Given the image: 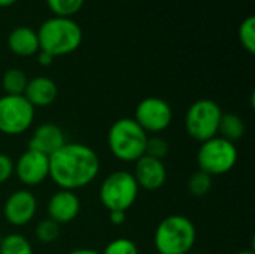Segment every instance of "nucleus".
Returning <instances> with one entry per match:
<instances>
[{
  "label": "nucleus",
  "mask_w": 255,
  "mask_h": 254,
  "mask_svg": "<svg viewBox=\"0 0 255 254\" xmlns=\"http://www.w3.org/2000/svg\"><path fill=\"white\" fill-rule=\"evenodd\" d=\"M236 254H255L253 250H244V252H239V253Z\"/></svg>",
  "instance_id": "31"
},
{
  "label": "nucleus",
  "mask_w": 255,
  "mask_h": 254,
  "mask_svg": "<svg viewBox=\"0 0 255 254\" xmlns=\"http://www.w3.org/2000/svg\"><path fill=\"white\" fill-rule=\"evenodd\" d=\"M134 163H136V168H134L133 177H134L139 189H143L148 192H155L166 184L167 171L161 160L143 156Z\"/></svg>",
  "instance_id": "13"
},
{
  "label": "nucleus",
  "mask_w": 255,
  "mask_h": 254,
  "mask_svg": "<svg viewBox=\"0 0 255 254\" xmlns=\"http://www.w3.org/2000/svg\"><path fill=\"white\" fill-rule=\"evenodd\" d=\"M27 76L19 69H7L1 78V87L9 96H22L27 87Z\"/></svg>",
  "instance_id": "18"
},
{
  "label": "nucleus",
  "mask_w": 255,
  "mask_h": 254,
  "mask_svg": "<svg viewBox=\"0 0 255 254\" xmlns=\"http://www.w3.org/2000/svg\"><path fill=\"white\" fill-rule=\"evenodd\" d=\"M148 133L134 118H120L114 121L108 132V147L112 156L124 163H134L145 156Z\"/></svg>",
  "instance_id": "2"
},
{
  "label": "nucleus",
  "mask_w": 255,
  "mask_h": 254,
  "mask_svg": "<svg viewBox=\"0 0 255 254\" xmlns=\"http://www.w3.org/2000/svg\"><path fill=\"white\" fill-rule=\"evenodd\" d=\"M238 148L233 142L214 136L202 142L197 151V165L199 171L206 172L211 177L229 174L238 163Z\"/></svg>",
  "instance_id": "6"
},
{
  "label": "nucleus",
  "mask_w": 255,
  "mask_h": 254,
  "mask_svg": "<svg viewBox=\"0 0 255 254\" xmlns=\"http://www.w3.org/2000/svg\"><path fill=\"white\" fill-rule=\"evenodd\" d=\"M22 96L31 103L33 108H45L55 102L58 96V87L48 76H36L27 82Z\"/></svg>",
  "instance_id": "15"
},
{
  "label": "nucleus",
  "mask_w": 255,
  "mask_h": 254,
  "mask_svg": "<svg viewBox=\"0 0 255 254\" xmlns=\"http://www.w3.org/2000/svg\"><path fill=\"white\" fill-rule=\"evenodd\" d=\"M102 254H139V249L128 238H117L105 247Z\"/></svg>",
  "instance_id": "25"
},
{
  "label": "nucleus",
  "mask_w": 255,
  "mask_h": 254,
  "mask_svg": "<svg viewBox=\"0 0 255 254\" xmlns=\"http://www.w3.org/2000/svg\"><path fill=\"white\" fill-rule=\"evenodd\" d=\"M67 254H102L99 253L97 250H93V249H76V250H72Z\"/></svg>",
  "instance_id": "29"
},
{
  "label": "nucleus",
  "mask_w": 255,
  "mask_h": 254,
  "mask_svg": "<svg viewBox=\"0 0 255 254\" xmlns=\"http://www.w3.org/2000/svg\"><path fill=\"white\" fill-rule=\"evenodd\" d=\"M16 0H0V6H10L13 4Z\"/></svg>",
  "instance_id": "30"
},
{
  "label": "nucleus",
  "mask_w": 255,
  "mask_h": 254,
  "mask_svg": "<svg viewBox=\"0 0 255 254\" xmlns=\"http://www.w3.org/2000/svg\"><path fill=\"white\" fill-rule=\"evenodd\" d=\"M85 0H46L48 7L55 13V16H69L76 13Z\"/></svg>",
  "instance_id": "23"
},
{
  "label": "nucleus",
  "mask_w": 255,
  "mask_h": 254,
  "mask_svg": "<svg viewBox=\"0 0 255 254\" xmlns=\"http://www.w3.org/2000/svg\"><path fill=\"white\" fill-rule=\"evenodd\" d=\"M37 211V201L30 190L21 189L9 195L3 205V214L9 225L25 226L28 225Z\"/></svg>",
  "instance_id": "11"
},
{
  "label": "nucleus",
  "mask_w": 255,
  "mask_h": 254,
  "mask_svg": "<svg viewBox=\"0 0 255 254\" xmlns=\"http://www.w3.org/2000/svg\"><path fill=\"white\" fill-rule=\"evenodd\" d=\"M139 196V186L131 172L115 171L100 186V202L108 211H127Z\"/></svg>",
  "instance_id": "5"
},
{
  "label": "nucleus",
  "mask_w": 255,
  "mask_h": 254,
  "mask_svg": "<svg viewBox=\"0 0 255 254\" xmlns=\"http://www.w3.org/2000/svg\"><path fill=\"white\" fill-rule=\"evenodd\" d=\"M167 154H169V142L164 138H161V136L148 138L146 148H145V156L163 162V159L167 157Z\"/></svg>",
  "instance_id": "24"
},
{
  "label": "nucleus",
  "mask_w": 255,
  "mask_h": 254,
  "mask_svg": "<svg viewBox=\"0 0 255 254\" xmlns=\"http://www.w3.org/2000/svg\"><path fill=\"white\" fill-rule=\"evenodd\" d=\"M81 211V201L75 192L70 190H58L54 193L48 204H46V213L48 219L58 225H66L73 222Z\"/></svg>",
  "instance_id": "12"
},
{
  "label": "nucleus",
  "mask_w": 255,
  "mask_h": 254,
  "mask_svg": "<svg viewBox=\"0 0 255 254\" xmlns=\"http://www.w3.org/2000/svg\"><path fill=\"white\" fill-rule=\"evenodd\" d=\"M100 172L97 153L79 142H66L49 156V178L61 190H79L91 184Z\"/></svg>",
  "instance_id": "1"
},
{
  "label": "nucleus",
  "mask_w": 255,
  "mask_h": 254,
  "mask_svg": "<svg viewBox=\"0 0 255 254\" xmlns=\"http://www.w3.org/2000/svg\"><path fill=\"white\" fill-rule=\"evenodd\" d=\"M13 160L7 154L0 153V184L6 183L13 175Z\"/></svg>",
  "instance_id": "26"
},
{
  "label": "nucleus",
  "mask_w": 255,
  "mask_h": 254,
  "mask_svg": "<svg viewBox=\"0 0 255 254\" xmlns=\"http://www.w3.org/2000/svg\"><path fill=\"white\" fill-rule=\"evenodd\" d=\"M223 114L221 106L215 100L199 99L187 111L185 130L193 139L202 144L218 135Z\"/></svg>",
  "instance_id": "7"
},
{
  "label": "nucleus",
  "mask_w": 255,
  "mask_h": 254,
  "mask_svg": "<svg viewBox=\"0 0 255 254\" xmlns=\"http://www.w3.org/2000/svg\"><path fill=\"white\" fill-rule=\"evenodd\" d=\"M13 174L27 187H34L42 184L49 178V157L27 148L16 160L13 166Z\"/></svg>",
  "instance_id": "10"
},
{
  "label": "nucleus",
  "mask_w": 255,
  "mask_h": 254,
  "mask_svg": "<svg viewBox=\"0 0 255 254\" xmlns=\"http://www.w3.org/2000/svg\"><path fill=\"white\" fill-rule=\"evenodd\" d=\"M173 120L172 106L161 97H145L134 111V121L146 133H160L166 130Z\"/></svg>",
  "instance_id": "9"
},
{
  "label": "nucleus",
  "mask_w": 255,
  "mask_h": 254,
  "mask_svg": "<svg viewBox=\"0 0 255 254\" xmlns=\"http://www.w3.org/2000/svg\"><path fill=\"white\" fill-rule=\"evenodd\" d=\"M157 254H160V253H157Z\"/></svg>",
  "instance_id": "33"
},
{
  "label": "nucleus",
  "mask_w": 255,
  "mask_h": 254,
  "mask_svg": "<svg viewBox=\"0 0 255 254\" xmlns=\"http://www.w3.org/2000/svg\"><path fill=\"white\" fill-rule=\"evenodd\" d=\"M0 254H34L28 240L19 234H9L0 240Z\"/></svg>",
  "instance_id": "19"
},
{
  "label": "nucleus",
  "mask_w": 255,
  "mask_h": 254,
  "mask_svg": "<svg viewBox=\"0 0 255 254\" xmlns=\"http://www.w3.org/2000/svg\"><path fill=\"white\" fill-rule=\"evenodd\" d=\"M60 225L52 222L51 219H45L42 222L37 223L36 229H34V235L36 240L42 244H52L60 238Z\"/></svg>",
  "instance_id": "20"
},
{
  "label": "nucleus",
  "mask_w": 255,
  "mask_h": 254,
  "mask_svg": "<svg viewBox=\"0 0 255 254\" xmlns=\"http://www.w3.org/2000/svg\"><path fill=\"white\" fill-rule=\"evenodd\" d=\"M109 222L115 226H121L126 222V211H109Z\"/></svg>",
  "instance_id": "27"
},
{
  "label": "nucleus",
  "mask_w": 255,
  "mask_h": 254,
  "mask_svg": "<svg viewBox=\"0 0 255 254\" xmlns=\"http://www.w3.org/2000/svg\"><path fill=\"white\" fill-rule=\"evenodd\" d=\"M39 48L52 57L73 52L82 42V30L69 16H54L42 22L37 30Z\"/></svg>",
  "instance_id": "4"
},
{
  "label": "nucleus",
  "mask_w": 255,
  "mask_h": 254,
  "mask_svg": "<svg viewBox=\"0 0 255 254\" xmlns=\"http://www.w3.org/2000/svg\"><path fill=\"white\" fill-rule=\"evenodd\" d=\"M64 144H66V136L61 127L52 123H45L36 127V130L33 132L28 141V148L49 157L55 151H58Z\"/></svg>",
  "instance_id": "14"
},
{
  "label": "nucleus",
  "mask_w": 255,
  "mask_h": 254,
  "mask_svg": "<svg viewBox=\"0 0 255 254\" xmlns=\"http://www.w3.org/2000/svg\"><path fill=\"white\" fill-rule=\"evenodd\" d=\"M7 45L10 51L19 57H28L37 54V51L40 49L37 31L25 25L16 27L10 31L7 37Z\"/></svg>",
  "instance_id": "16"
},
{
  "label": "nucleus",
  "mask_w": 255,
  "mask_h": 254,
  "mask_svg": "<svg viewBox=\"0 0 255 254\" xmlns=\"http://www.w3.org/2000/svg\"><path fill=\"white\" fill-rule=\"evenodd\" d=\"M37 61H39L40 66H49L54 61V57L49 52H45V51L39 49L37 51Z\"/></svg>",
  "instance_id": "28"
},
{
  "label": "nucleus",
  "mask_w": 255,
  "mask_h": 254,
  "mask_svg": "<svg viewBox=\"0 0 255 254\" xmlns=\"http://www.w3.org/2000/svg\"><path fill=\"white\" fill-rule=\"evenodd\" d=\"M34 121V108L24 96L0 97V132L7 136L25 133Z\"/></svg>",
  "instance_id": "8"
},
{
  "label": "nucleus",
  "mask_w": 255,
  "mask_h": 254,
  "mask_svg": "<svg viewBox=\"0 0 255 254\" xmlns=\"http://www.w3.org/2000/svg\"><path fill=\"white\" fill-rule=\"evenodd\" d=\"M245 130H247L245 123L238 114H232V112L223 114L218 127V136L235 144L245 135Z\"/></svg>",
  "instance_id": "17"
},
{
  "label": "nucleus",
  "mask_w": 255,
  "mask_h": 254,
  "mask_svg": "<svg viewBox=\"0 0 255 254\" xmlns=\"http://www.w3.org/2000/svg\"><path fill=\"white\" fill-rule=\"evenodd\" d=\"M197 231L194 223L181 214L164 217L154 234V246L160 254H187L193 252Z\"/></svg>",
  "instance_id": "3"
},
{
  "label": "nucleus",
  "mask_w": 255,
  "mask_h": 254,
  "mask_svg": "<svg viewBox=\"0 0 255 254\" xmlns=\"http://www.w3.org/2000/svg\"><path fill=\"white\" fill-rule=\"evenodd\" d=\"M212 189V177L206 172L196 171L188 180V192L194 198H202L209 193Z\"/></svg>",
  "instance_id": "21"
},
{
  "label": "nucleus",
  "mask_w": 255,
  "mask_h": 254,
  "mask_svg": "<svg viewBox=\"0 0 255 254\" xmlns=\"http://www.w3.org/2000/svg\"><path fill=\"white\" fill-rule=\"evenodd\" d=\"M187 254H200V253H194V252H190V253H187Z\"/></svg>",
  "instance_id": "32"
},
{
  "label": "nucleus",
  "mask_w": 255,
  "mask_h": 254,
  "mask_svg": "<svg viewBox=\"0 0 255 254\" xmlns=\"http://www.w3.org/2000/svg\"><path fill=\"white\" fill-rule=\"evenodd\" d=\"M238 34H239V40H241V43L244 45V48H245L248 52L254 54L255 52V16L254 15L247 16V18L241 22Z\"/></svg>",
  "instance_id": "22"
}]
</instances>
